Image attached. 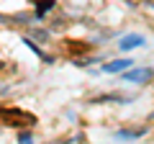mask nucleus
Returning <instances> with one entry per match:
<instances>
[{"label": "nucleus", "mask_w": 154, "mask_h": 144, "mask_svg": "<svg viewBox=\"0 0 154 144\" xmlns=\"http://www.w3.org/2000/svg\"><path fill=\"white\" fill-rule=\"evenodd\" d=\"M128 67H134V59H116V62L103 64V72H126Z\"/></svg>", "instance_id": "nucleus-4"}, {"label": "nucleus", "mask_w": 154, "mask_h": 144, "mask_svg": "<svg viewBox=\"0 0 154 144\" xmlns=\"http://www.w3.org/2000/svg\"><path fill=\"white\" fill-rule=\"evenodd\" d=\"M144 44H146V39H144L141 33H128V36H123V39L118 41V46H121V52H131V49H141Z\"/></svg>", "instance_id": "nucleus-3"}, {"label": "nucleus", "mask_w": 154, "mask_h": 144, "mask_svg": "<svg viewBox=\"0 0 154 144\" xmlns=\"http://www.w3.org/2000/svg\"><path fill=\"white\" fill-rule=\"evenodd\" d=\"M141 134H144V129H136V131H126V129H121L118 136H123V139H139Z\"/></svg>", "instance_id": "nucleus-6"}, {"label": "nucleus", "mask_w": 154, "mask_h": 144, "mask_svg": "<svg viewBox=\"0 0 154 144\" xmlns=\"http://www.w3.org/2000/svg\"><path fill=\"white\" fill-rule=\"evenodd\" d=\"M93 103H131V98L128 95H118V93H108V95L93 98Z\"/></svg>", "instance_id": "nucleus-5"}, {"label": "nucleus", "mask_w": 154, "mask_h": 144, "mask_svg": "<svg viewBox=\"0 0 154 144\" xmlns=\"http://www.w3.org/2000/svg\"><path fill=\"white\" fill-rule=\"evenodd\" d=\"M0 118L8 124V126H33L36 118L31 113L21 111V108H0Z\"/></svg>", "instance_id": "nucleus-1"}, {"label": "nucleus", "mask_w": 154, "mask_h": 144, "mask_svg": "<svg viewBox=\"0 0 154 144\" xmlns=\"http://www.w3.org/2000/svg\"><path fill=\"white\" fill-rule=\"evenodd\" d=\"M0 67H3V64H0Z\"/></svg>", "instance_id": "nucleus-9"}, {"label": "nucleus", "mask_w": 154, "mask_h": 144, "mask_svg": "<svg viewBox=\"0 0 154 144\" xmlns=\"http://www.w3.org/2000/svg\"><path fill=\"white\" fill-rule=\"evenodd\" d=\"M152 118H154V113H152Z\"/></svg>", "instance_id": "nucleus-8"}, {"label": "nucleus", "mask_w": 154, "mask_h": 144, "mask_svg": "<svg viewBox=\"0 0 154 144\" xmlns=\"http://www.w3.org/2000/svg\"><path fill=\"white\" fill-rule=\"evenodd\" d=\"M51 5H54V0H44V3H38V5H36V16L41 18V16H44V13L49 11Z\"/></svg>", "instance_id": "nucleus-7"}, {"label": "nucleus", "mask_w": 154, "mask_h": 144, "mask_svg": "<svg viewBox=\"0 0 154 144\" xmlns=\"http://www.w3.org/2000/svg\"><path fill=\"white\" fill-rule=\"evenodd\" d=\"M152 75H154V70H149V67H139V70H131L128 67L123 72V80H128V83H149Z\"/></svg>", "instance_id": "nucleus-2"}]
</instances>
